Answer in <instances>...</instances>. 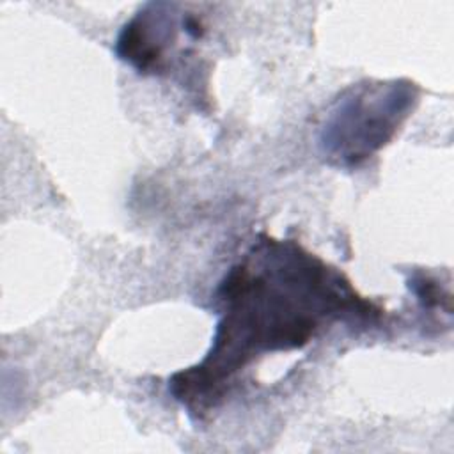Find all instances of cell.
<instances>
[{
	"instance_id": "2",
	"label": "cell",
	"mask_w": 454,
	"mask_h": 454,
	"mask_svg": "<svg viewBox=\"0 0 454 454\" xmlns=\"http://www.w3.org/2000/svg\"><path fill=\"white\" fill-rule=\"evenodd\" d=\"M413 99L411 85L403 82L358 89L325 126V149L339 161H362L394 135Z\"/></svg>"
},
{
	"instance_id": "3",
	"label": "cell",
	"mask_w": 454,
	"mask_h": 454,
	"mask_svg": "<svg viewBox=\"0 0 454 454\" xmlns=\"http://www.w3.org/2000/svg\"><path fill=\"white\" fill-rule=\"evenodd\" d=\"M161 4L153 5V11L138 12L124 25L117 39V53L121 59L131 62L140 71L160 69L163 60L165 41L174 28L167 12H160Z\"/></svg>"
},
{
	"instance_id": "1",
	"label": "cell",
	"mask_w": 454,
	"mask_h": 454,
	"mask_svg": "<svg viewBox=\"0 0 454 454\" xmlns=\"http://www.w3.org/2000/svg\"><path fill=\"white\" fill-rule=\"evenodd\" d=\"M266 257L270 266L262 257V271L239 264L222 282L227 310L215 346L204 364L172 378V392L183 403L209 404L227 376L257 351L301 346L323 314L355 303L348 286L300 247L268 241Z\"/></svg>"
}]
</instances>
